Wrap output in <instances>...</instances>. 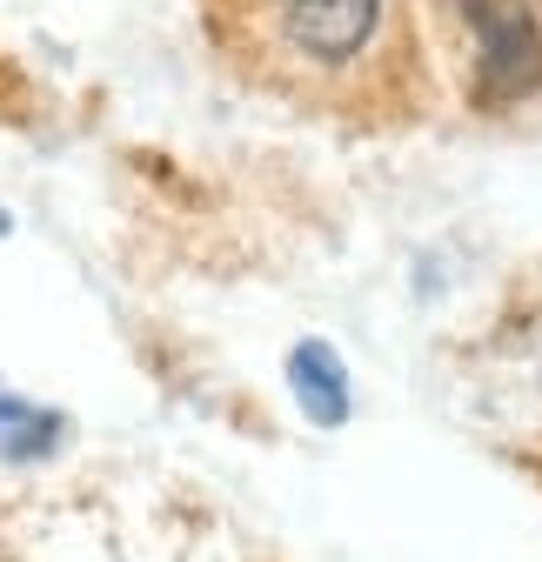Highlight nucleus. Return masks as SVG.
Returning a JSON list of instances; mask_svg holds the SVG:
<instances>
[{
	"label": "nucleus",
	"instance_id": "obj_1",
	"mask_svg": "<svg viewBox=\"0 0 542 562\" xmlns=\"http://www.w3.org/2000/svg\"><path fill=\"white\" fill-rule=\"evenodd\" d=\"M228 27L275 81L342 88L388 34V0H228Z\"/></svg>",
	"mask_w": 542,
	"mask_h": 562
},
{
	"label": "nucleus",
	"instance_id": "obj_2",
	"mask_svg": "<svg viewBox=\"0 0 542 562\" xmlns=\"http://www.w3.org/2000/svg\"><path fill=\"white\" fill-rule=\"evenodd\" d=\"M468 34V75L483 108H509L542 88V27L522 0H455Z\"/></svg>",
	"mask_w": 542,
	"mask_h": 562
},
{
	"label": "nucleus",
	"instance_id": "obj_3",
	"mask_svg": "<svg viewBox=\"0 0 542 562\" xmlns=\"http://www.w3.org/2000/svg\"><path fill=\"white\" fill-rule=\"evenodd\" d=\"M289 389H295L302 415L321 422V429H342L349 422V369L328 341H295L289 348Z\"/></svg>",
	"mask_w": 542,
	"mask_h": 562
},
{
	"label": "nucleus",
	"instance_id": "obj_4",
	"mask_svg": "<svg viewBox=\"0 0 542 562\" xmlns=\"http://www.w3.org/2000/svg\"><path fill=\"white\" fill-rule=\"evenodd\" d=\"M67 436V422L54 408H34V402H14L0 395V456L8 462H34V456H54Z\"/></svg>",
	"mask_w": 542,
	"mask_h": 562
}]
</instances>
